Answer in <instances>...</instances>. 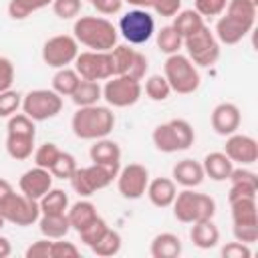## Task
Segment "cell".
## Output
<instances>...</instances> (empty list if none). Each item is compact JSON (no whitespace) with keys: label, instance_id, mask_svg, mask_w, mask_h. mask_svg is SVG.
<instances>
[{"label":"cell","instance_id":"obj_1","mask_svg":"<svg viewBox=\"0 0 258 258\" xmlns=\"http://www.w3.org/2000/svg\"><path fill=\"white\" fill-rule=\"evenodd\" d=\"M73 36L91 50L107 52L117 46V28L105 16H79L73 24Z\"/></svg>","mask_w":258,"mask_h":258},{"label":"cell","instance_id":"obj_2","mask_svg":"<svg viewBox=\"0 0 258 258\" xmlns=\"http://www.w3.org/2000/svg\"><path fill=\"white\" fill-rule=\"evenodd\" d=\"M115 127V113L109 107L89 105L79 107L71 119V129L79 139H101L107 137Z\"/></svg>","mask_w":258,"mask_h":258},{"label":"cell","instance_id":"obj_3","mask_svg":"<svg viewBox=\"0 0 258 258\" xmlns=\"http://www.w3.org/2000/svg\"><path fill=\"white\" fill-rule=\"evenodd\" d=\"M173 216L183 224H194L202 220H212L216 214V202L208 194L194 191V187H185L173 200Z\"/></svg>","mask_w":258,"mask_h":258},{"label":"cell","instance_id":"obj_4","mask_svg":"<svg viewBox=\"0 0 258 258\" xmlns=\"http://www.w3.org/2000/svg\"><path fill=\"white\" fill-rule=\"evenodd\" d=\"M153 145L163 151V153H175V151H185L194 145L196 133L189 121L185 119H171L167 123H161L153 129L151 133Z\"/></svg>","mask_w":258,"mask_h":258},{"label":"cell","instance_id":"obj_5","mask_svg":"<svg viewBox=\"0 0 258 258\" xmlns=\"http://www.w3.org/2000/svg\"><path fill=\"white\" fill-rule=\"evenodd\" d=\"M163 77L167 79L171 91L179 95H189L200 89V71L185 54H169L163 64Z\"/></svg>","mask_w":258,"mask_h":258},{"label":"cell","instance_id":"obj_6","mask_svg":"<svg viewBox=\"0 0 258 258\" xmlns=\"http://www.w3.org/2000/svg\"><path fill=\"white\" fill-rule=\"evenodd\" d=\"M183 48L187 52L185 56L196 67H212L220 58V42L206 24L187 38H183Z\"/></svg>","mask_w":258,"mask_h":258},{"label":"cell","instance_id":"obj_7","mask_svg":"<svg viewBox=\"0 0 258 258\" xmlns=\"http://www.w3.org/2000/svg\"><path fill=\"white\" fill-rule=\"evenodd\" d=\"M22 111L34 123L48 121L62 111V97L52 89H34L22 97Z\"/></svg>","mask_w":258,"mask_h":258},{"label":"cell","instance_id":"obj_8","mask_svg":"<svg viewBox=\"0 0 258 258\" xmlns=\"http://www.w3.org/2000/svg\"><path fill=\"white\" fill-rule=\"evenodd\" d=\"M0 214L6 222L14 226H32L40 218V206L38 200L12 191L0 202Z\"/></svg>","mask_w":258,"mask_h":258},{"label":"cell","instance_id":"obj_9","mask_svg":"<svg viewBox=\"0 0 258 258\" xmlns=\"http://www.w3.org/2000/svg\"><path fill=\"white\" fill-rule=\"evenodd\" d=\"M141 91V81H135L127 75H115L107 79L103 87V99L115 109H125L139 101Z\"/></svg>","mask_w":258,"mask_h":258},{"label":"cell","instance_id":"obj_10","mask_svg":"<svg viewBox=\"0 0 258 258\" xmlns=\"http://www.w3.org/2000/svg\"><path fill=\"white\" fill-rule=\"evenodd\" d=\"M115 177H117V175H115L113 171H109L107 167L93 163V165H89V167H77L75 173L69 177V181H71V187H73L79 196L89 198V196H93L95 191L105 189L107 185H111Z\"/></svg>","mask_w":258,"mask_h":258},{"label":"cell","instance_id":"obj_11","mask_svg":"<svg viewBox=\"0 0 258 258\" xmlns=\"http://www.w3.org/2000/svg\"><path fill=\"white\" fill-rule=\"evenodd\" d=\"M119 32L129 44H145L155 32V20L147 10L135 8L121 16Z\"/></svg>","mask_w":258,"mask_h":258},{"label":"cell","instance_id":"obj_12","mask_svg":"<svg viewBox=\"0 0 258 258\" xmlns=\"http://www.w3.org/2000/svg\"><path fill=\"white\" fill-rule=\"evenodd\" d=\"M75 71L79 73L81 79H87V81H107L115 75L111 52L109 50L107 52H101V50L79 52L75 58Z\"/></svg>","mask_w":258,"mask_h":258},{"label":"cell","instance_id":"obj_13","mask_svg":"<svg viewBox=\"0 0 258 258\" xmlns=\"http://www.w3.org/2000/svg\"><path fill=\"white\" fill-rule=\"evenodd\" d=\"M79 54V42L71 34H56L50 36L42 44V60L52 69H62L75 62Z\"/></svg>","mask_w":258,"mask_h":258},{"label":"cell","instance_id":"obj_14","mask_svg":"<svg viewBox=\"0 0 258 258\" xmlns=\"http://www.w3.org/2000/svg\"><path fill=\"white\" fill-rule=\"evenodd\" d=\"M149 183V171L141 163H129L117 173V189L127 200H139Z\"/></svg>","mask_w":258,"mask_h":258},{"label":"cell","instance_id":"obj_15","mask_svg":"<svg viewBox=\"0 0 258 258\" xmlns=\"http://www.w3.org/2000/svg\"><path fill=\"white\" fill-rule=\"evenodd\" d=\"M224 153L230 157L232 163L240 165H252L258 161V141L252 135L246 133H232L226 139Z\"/></svg>","mask_w":258,"mask_h":258},{"label":"cell","instance_id":"obj_16","mask_svg":"<svg viewBox=\"0 0 258 258\" xmlns=\"http://www.w3.org/2000/svg\"><path fill=\"white\" fill-rule=\"evenodd\" d=\"M252 28H254V22L224 12V16H220L216 22L214 34H216L218 42H222V44H238Z\"/></svg>","mask_w":258,"mask_h":258},{"label":"cell","instance_id":"obj_17","mask_svg":"<svg viewBox=\"0 0 258 258\" xmlns=\"http://www.w3.org/2000/svg\"><path fill=\"white\" fill-rule=\"evenodd\" d=\"M89 155H91L93 163L107 167L115 175L119 173V169H121V147H119L117 141L107 139V137L95 139V143L89 149Z\"/></svg>","mask_w":258,"mask_h":258},{"label":"cell","instance_id":"obj_18","mask_svg":"<svg viewBox=\"0 0 258 258\" xmlns=\"http://www.w3.org/2000/svg\"><path fill=\"white\" fill-rule=\"evenodd\" d=\"M210 123H212V129L218 135L228 137V135H232L240 129V123H242L240 109L234 103H220V105L214 107Z\"/></svg>","mask_w":258,"mask_h":258},{"label":"cell","instance_id":"obj_19","mask_svg":"<svg viewBox=\"0 0 258 258\" xmlns=\"http://www.w3.org/2000/svg\"><path fill=\"white\" fill-rule=\"evenodd\" d=\"M18 187H20V194H24L32 200H40L52 187V173L48 169L36 165V167L22 173Z\"/></svg>","mask_w":258,"mask_h":258},{"label":"cell","instance_id":"obj_20","mask_svg":"<svg viewBox=\"0 0 258 258\" xmlns=\"http://www.w3.org/2000/svg\"><path fill=\"white\" fill-rule=\"evenodd\" d=\"M171 177H173L175 183H179L183 187H198L204 181L206 173H204V167H202L200 161H196L191 157H185V159H181L173 165Z\"/></svg>","mask_w":258,"mask_h":258},{"label":"cell","instance_id":"obj_21","mask_svg":"<svg viewBox=\"0 0 258 258\" xmlns=\"http://www.w3.org/2000/svg\"><path fill=\"white\" fill-rule=\"evenodd\" d=\"M145 194L155 208H167L173 204L177 196V187H175V181L169 177H155L147 183Z\"/></svg>","mask_w":258,"mask_h":258},{"label":"cell","instance_id":"obj_22","mask_svg":"<svg viewBox=\"0 0 258 258\" xmlns=\"http://www.w3.org/2000/svg\"><path fill=\"white\" fill-rule=\"evenodd\" d=\"M202 167H204V173L214 179V181H226L234 169V163L230 161V157L224 153V151H212L204 157L202 161Z\"/></svg>","mask_w":258,"mask_h":258},{"label":"cell","instance_id":"obj_23","mask_svg":"<svg viewBox=\"0 0 258 258\" xmlns=\"http://www.w3.org/2000/svg\"><path fill=\"white\" fill-rule=\"evenodd\" d=\"M189 238L194 242V246H198L200 250H210L214 246H218L220 242V230L212 220H202V222H194L191 230H189Z\"/></svg>","mask_w":258,"mask_h":258},{"label":"cell","instance_id":"obj_24","mask_svg":"<svg viewBox=\"0 0 258 258\" xmlns=\"http://www.w3.org/2000/svg\"><path fill=\"white\" fill-rule=\"evenodd\" d=\"M181 250H183V246H181L179 236H175L171 232L157 234L149 246V254L153 258H177L181 254Z\"/></svg>","mask_w":258,"mask_h":258},{"label":"cell","instance_id":"obj_25","mask_svg":"<svg viewBox=\"0 0 258 258\" xmlns=\"http://www.w3.org/2000/svg\"><path fill=\"white\" fill-rule=\"evenodd\" d=\"M38 228H40V234L44 238L58 240V238H64L69 234L71 222H69L67 214H40Z\"/></svg>","mask_w":258,"mask_h":258},{"label":"cell","instance_id":"obj_26","mask_svg":"<svg viewBox=\"0 0 258 258\" xmlns=\"http://www.w3.org/2000/svg\"><path fill=\"white\" fill-rule=\"evenodd\" d=\"M97 216H99V214H97V208H95V204L89 202V200H79V202H75V204L67 210V218H69V222H71V228L77 230V232L83 230L89 222H93Z\"/></svg>","mask_w":258,"mask_h":258},{"label":"cell","instance_id":"obj_27","mask_svg":"<svg viewBox=\"0 0 258 258\" xmlns=\"http://www.w3.org/2000/svg\"><path fill=\"white\" fill-rule=\"evenodd\" d=\"M34 151V135H20V133H6V153L16 159L24 161Z\"/></svg>","mask_w":258,"mask_h":258},{"label":"cell","instance_id":"obj_28","mask_svg":"<svg viewBox=\"0 0 258 258\" xmlns=\"http://www.w3.org/2000/svg\"><path fill=\"white\" fill-rule=\"evenodd\" d=\"M73 103L77 107H89V105H97L99 99H103V87L99 85V81H87L81 79V83L77 85L75 93L71 95Z\"/></svg>","mask_w":258,"mask_h":258},{"label":"cell","instance_id":"obj_29","mask_svg":"<svg viewBox=\"0 0 258 258\" xmlns=\"http://www.w3.org/2000/svg\"><path fill=\"white\" fill-rule=\"evenodd\" d=\"M232 208V222L234 224H258V206L256 198H242L230 202Z\"/></svg>","mask_w":258,"mask_h":258},{"label":"cell","instance_id":"obj_30","mask_svg":"<svg viewBox=\"0 0 258 258\" xmlns=\"http://www.w3.org/2000/svg\"><path fill=\"white\" fill-rule=\"evenodd\" d=\"M171 26L175 28V32L181 38H187L189 34H194L196 30H200L204 26V18L194 8H187V10H179L173 16V24Z\"/></svg>","mask_w":258,"mask_h":258},{"label":"cell","instance_id":"obj_31","mask_svg":"<svg viewBox=\"0 0 258 258\" xmlns=\"http://www.w3.org/2000/svg\"><path fill=\"white\" fill-rule=\"evenodd\" d=\"M40 214H67L69 210V196L58 189V187H50L40 200Z\"/></svg>","mask_w":258,"mask_h":258},{"label":"cell","instance_id":"obj_32","mask_svg":"<svg viewBox=\"0 0 258 258\" xmlns=\"http://www.w3.org/2000/svg\"><path fill=\"white\" fill-rule=\"evenodd\" d=\"M81 83V77L75 69H69V67H62L54 73L52 77V91H56L60 97H71L77 89V85Z\"/></svg>","mask_w":258,"mask_h":258},{"label":"cell","instance_id":"obj_33","mask_svg":"<svg viewBox=\"0 0 258 258\" xmlns=\"http://www.w3.org/2000/svg\"><path fill=\"white\" fill-rule=\"evenodd\" d=\"M121 246H123V240H121V234L117 230H107L103 234V238L91 246L93 254L99 256V258H111V256H117L121 252Z\"/></svg>","mask_w":258,"mask_h":258},{"label":"cell","instance_id":"obj_34","mask_svg":"<svg viewBox=\"0 0 258 258\" xmlns=\"http://www.w3.org/2000/svg\"><path fill=\"white\" fill-rule=\"evenodd\" d=\"M50 4H52V0H10L8 2V16L14 20H24L32 12L42 10Z\"/></svg>","mask_w":258,"mask_h":258},{"label":"cell","instance_id":"obj_35","mask_svg":"<svg viewBox=\"0 0 258 258\" xmlns=\"http://www.w3.org/2000/svg\"><path fill=\"white\" fill-rule=\"evenodd\" d=\"M157 48L163 52V54H175L183 48V38L175 32V28L169 24V26H163L161 30H157Z\"/></svg>","mask_w":258,"mask_h":258},{"label":"cell","instance_id":"obj_36","mask_svg":"<svg viewBox=\"0 0 258 258\" xmlns=\"http://www.w3.org/2000/svg\"><path fill=\"white\" fill-rule=\"evenodd\" d=\"M109 52H111V60H113V73L115 75H127L129 69H131V64H133V58H135V52L137 50L131 48V46H127V44H117Z\"/></svg>","mask_w":258,"mask_h":258},{"label":"cell","instance_id":"obj_37","mask_svg":"<svg viewBox=\"0 0 258 258\" xmlns=\"http://www.w3.org/2000/svg\"><path fill=\"white\" fill-rule=\"evenodd\" d=\"M145 95L151 101H165L171 95V87L163 75H151L145 79Z\"/></svg>","mask_w":258,"mask_h":258},{"label":"cell","instance_id":"obj_38","mask_svg":"<svg viewBox=\"0 0 258 258\" xmlns=\"http://www.w3.org/2000/svg\"><path fill=\"white\" fill-rule=\"evenodd\" d=\"M109 230V226H107V222L101 218V216H97L93 222H89L83 230H79V236H81V242L85 244V246H93V244H97L101 238H103V234Z\"/></svg>","mask_w":258,"mask_h":258},{"label":"cell","instance_id":"obj_39","mask_svg":"<svg viewBox=\"0 0 258 258\" xmlns=\"http://www.w3.org/2000/svg\"><path fill=\"white\" fill-rule=\"evenodd\" d=\"M75 169H77V159H75L71 153L60 151V153H58V157H56V161L52 163V167H50L48 171L52 173V177L69 179V177L75 173Z\"/></svg>","mask_w":258,"mask_h":258},{"label":"cell","instance_id":"obj_40","mask_svg":"<svg viewBox=\"0 0 258 258\" xmlns=\"http://www.w3.org/2000/svg\"><path fill=\"white\" fill-rule=\"evenodd\" d=\"M6 133H20V135H34L36 137V127H34V121L28 115L14 113L12 117H8Z\"/></svg>","mask_w":258,"mask_h":258},{"label":"cell","instance_id":"obj_41","mask_svg":"<svg viewBox=\"0 0 258 258\" xmlns=\"http://www.w3.org/2000/svg\"><path fill=\"white\" fill-rule=\"evenodd\" d=\"M20 107H22V95H20L18 91H12V89L0 91V117L8 119V117H12Z\"/></svg>","mask_w":258,"mask_h":258},{"label":"cell","instance_id":"obj_42","mask_svg":"<svg viewBox=\"0 0 258 258\" xmlns=\"http://www.w3.org/2000/svg\"><path fill=\"white\" fill-rule=\"evenodd\" d=\"M224 12L244 18V20H250V22H256V4H252L250 0H228Z\"/></svg>","mask_w":258,"mask_h":258},{"label":"cell","instance_id":"obj_43","mask_svg":"<svg viewBox=\"0 0 258 258\" xmlns=\"http://www.w3.org/2000/svg\"><path fill=\"white\" fill-rule=\"evenodd\" d=\"M58 153H60V149L56 147V143H50V141H48V143H42V145L34 151V163H36L38 167L50 169L52 163L56 161Z\"/></svg>","mask_w":258,"mask_h":258},{"label":"cell","instance_id":"obj_44","mask_svg":"<svg viewBox=\"0 0 258 258\" xmlns=\"http://www.w3.org/2000/svg\"><path fill=\"white\" fill-rule=\"evenodd\" d=\"M52 12L60 18V20H71L75 16H79L81 8H83V0H52Z\"/></svg>","mask_w":258,"mask_h":258},{"label":"cell","instance_id":"obj_45","mask_svg":"<svg viewBox=\"0 0 258 258\" xmlns=\"http://www.w3.org/2000/svg\"><path fill=\"white\" fill-rule=\"evenodd\" d=\"M228 0H194V10L206 18V16H220L226 10Z\"/></svg>","mask_w":258,"mask_h":258},{"label":"cell","instance_id":"obj_46","mask_svg":"<svg viewBox=\"0 0 258 258\" xmlns=\"http://www.w3.org/2000/svg\"><path fill=\"white\" fill-rule=\"evenodd\" d=\"M232 232H234V238L238 242L248 244V246L258 240V224H252V226L250 224H234Z\"/></svg>","mask_w":258,"mask_h":258},{"label":"cell","instance_id":"obj_47","mask_svg":"<svg viewBox=\"0 0 258 258\" xmlns=\"http://www.w3.org/2000/svg\"><path fill=\"white\" fill-rule=\"evenodd\" d=\"M230 183H240V185H248V187H256L258 189V175L250 169H246L244 165L242 167H234L232 173H230Z\"/></svg>","mask_w":258,"mask_h":258},{"label":"cell","instance_id":"obj_48","mask_svg":"<svg viewBox=\"0 0 258 258\" xmlns=\"http://www.w3.org/2000/svg\"><path fill=\"white\" fill-rule=\"evenodd\" d=\"M77 256H79V248L73 242H64L62 238L52 242L50 258H77Z\"/></svg>","mask_w":258,"mask_h":258},{"label":"cell","instance_id":"obj_49","mask_svg":"<svg viewBox=\"0 0 258 258\" xmlns=\"http://www.w3.org/2000/svg\"><path fill=\"white\" fill-rule=\"evenodd\" d=\"M50 248H52V240L50 238H42L32 242L26 248V258H50Z\"/></svg>","mask_w":258,"mask_h":258},{"label":"cell","instance_id":"obj_50","mask_svg":"<svg viewBox=\"0 0 258 258\" xmlns=\"http://www.w3.org/2000/svg\"><path fill=\"white\" fill-rule=\"evenodd\" d=\"M222 256L224 258H250L252 256V250L248 244H242V242H228L224 248H222Z\"/></svg>","mask_w":258,"mask_h":258},{"label":"cell","instance_id":"obj_51","mask_svg":"<svg viewBox=\"0 0 258 258\" xmlns=\"http://www.w3.org/2000/svg\"><path fill=\"white\" fill-rule=\"evenodd\" d=\"M14 83V64L8 56H0V91L10 89Z\"/></svg>","mask_w":258,"mask_h":258},{"label":"cell","instance_id":"obj_52","mask_svg":"<svg viewBox=\"0 0 258 258\" xmlns=\"http://www.w3.org/2000/svg\"><path fill=\"white\" fill-rule=\"evenodd\" d=\"M147 69H149L147 56L137 50V52H135V58H133V64H131V69H129V73H127V77H131V79H135V81H141V79H145Z\"/></svg>","mask_w":258,"mask_h":258},{"label":"cell","instance_id":"obj_53","mask_svg":"<svg viewBox=\"0 0 258 258\" xmlns=\"http://www.w3.org/2000/svg\"><path fill=\"white\" fill-rule=\"evenodd\" d=\"M151 8L159 16H175L181 10V0H153Z\"/></svg>","mask_w":258,"mask_h":258},{"label":"cell","instance_id":"obj_54","mask_svg":"<svg viewBox=\"0 0 258 258\" xmlns=\"http://www.w3.org/2000/svg\"><path fill=\"white\" fill-rule=\"evenodd\" d=\"M95 6V10L99 14H105V16H111V14H117L123 6V0H93L91 2Z\"/></svg>","mask_w":258,"mask_h":258},{"label":"cell","instance_id":"obj_55","mask_svg":"<svg viewBox=\"0 0 258 258\" xmlns=\"http://www.w3.org/2000/svg\"><path fill=\"white\" fill-rule=\"evenodd\" d=\"M256 187H248V185H240V183H232L230 191H228V202H236L242 198H256Z\"/></svg>","mask_w":258,"mask_h":258},{"label":"cell","instance_id":"obj_56","mask_svg":"<svg viewBox=\"0 0 258 258\" xmlns=\"http://www.w3.org/2000/svg\"><path fill=\"white\" fill-rule=\"evenodd\" d=\"M12 254V246L10 240L6 236H0V258H8Z\"/></svg>","mask_w":258,"mask_h":258},{"label":"cell","instance_id":"obj_57","mask_svg":"<svg viewBox=\"0 0 258 258\" xmlns=\"http://www.w3.org/2000/svg\"><path fill=\"white\" fill-rule=\"evenodd\" d=\"M12 191H14V187H12V183L0 177V202H2V200H4L6 196H10Z\"/></svg>","mask_w":258,"mask_h":258},{"label":"cell","instance_id":"obj_58","mask_svg":"<svg viewBox=\"0 0 258 258\" xmlns=\"http://www.w3.org/2000/svg\"><path fill=\"white\" fill-rule=\"evenodd\" d=\"M123 2H129V4L135 6V8L147 10V8H151V2H153V0H123Z\"/></svg>","mask_w":258,"mask_h":258},{"label":"cell","instance_id":"obj_59","mask_svg":"<svg viewBox=\"0 0 258 258\" xmlns=\"http://www.w3.org/2000/svg\"><path fill=\"white\" fill-rule=\"evenodd\" d=\"M4 224H6V220H4V218H2V214H0V230L4 228Z\"/></svg>","mask_w":258,"mask_h":258},{"label":"cell","instance_id":"obj_60","mask_svg":"<svg viewBox=\"0 0 258 258\" xmlns=\"http://www.w3.org/2000/svg\"><path fill=\"white\" fill-rule=\"evenodd\" d=\"M250 2H252V4H256V6H258V0H250Z\"/></svg>","mask_w":258,"mask_h":258},{"label":"cell","instance_id":"obj_61","mask_svg":"<svg viewBox=\"0 0 258 258\" xmlns=\"http://www.w3.org/2000/svg\"><path fill=\"white\" fill-rule=\"evenodd\" d=\"M89 2H93V0H89Z\"/></svg>","mask_w":258,"mask_h":258}]
</instances>
